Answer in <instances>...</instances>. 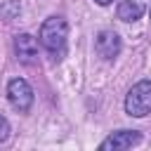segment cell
Segmentation results:
<instances>
[{
    "label": "cell",
    "mask_w": 151,
    "mask_h": 151,
    "mask_svg": "<svg viewBox=\"0 0 151 151\" xmlns=\"http://www.w3.org/2000/svg\"><path fill=\"white\" fill-rule=\"evenodd\" d=\"M66 33H68L66 19L64 17H50L40 26V42H42V47L50 54H54L57 59H61V54L66 50Z\"/></svg>",
    "instance_id": "6da1fadb"
},
{
    "label": "cell",
    "mask_w": 151,
    "mask_h": 151,
    "mask_svg": "<svg viewBox=\"0 0 151 151\" xmlns=\"http://www.w3.org/2000/svg\"><path fill=\"white\" fill-rule=\"evenodd\" d=\"M116 12H118V19H123V21H137L144 14V7L137 0H120Z\"/></svg>",
    "instance_id": "52a82bcc"
},
{
    "label": "cell",
    "mask_w": 151,
    "mask_h": 151,
    "mask_svg": "<svg viewBox=\"0 0 151 151\" xmlns=\"http://www.w3.org/2000/svg\"><path fill=\"white\" fill-rule=\"evenodd\" d=\"M14 47H17V57H19L24 64H33V61L38 59V42H35L33 35H28V33L17 35Z\"/></svg>",
    "instance_id": "8992f818"
},
{
    "label": "cell",
    "mask_w": 151,
    "mask_h": 151,
    "mask_svg": "<svg viewBox=\"0 0 151 151\" xmlns=\"http://www.w3.org/2000/svg\"><path fill=\"white\" fill-rule=\"evenodd\" d=\"M97 5H109V2H113V0H94Z\"/></svg>",
    "instance_id": "9c48e42d"
},
{
    "label": "cell",
    "mask_w": 151,
    "mask_h": 151,
    "mask_svg": "<svg viewBox=\"0 0 151 151\" xmlns=\"http://www.w3.org/2000/svg\"><path fill=\"white\" fill-rule=\"evenodd\" d=\"M139 139H142V134H139L137 130H118V132L109 134V137L101 142V149H113V151H118V149H130V146H134Z\"/></svg>",
    "instance_id": "5b68a950"
},
{
    "label": "cell",
    "mask_w": 151,
    "mask_h": 151,
    "mask_svg": "<svg viewBox=\"0 0 151 151\" xmlns=\"http://www.w3.org/2000/svg\"><path fill=\"white\" fill-rule=\"evenodd\" d=\"M7 137H9V123L5 116H0V142H5Z\"/></svg>",
    "instance_id": "ba28073f"
},
{
    "label": "cell",
    "mask_w": 151,
    "mask_h": 151,
    "mask_svg": "<svg viewBox=\"0 0 151 151\" xmlns=\"http://www.w3.org/2000/svg\"><path fill=\"white\" fill-rule=\"evenodd\" d=\"M7 99H9V104L17 109V111H28L31 109V104H33V90H31V85L24 80V78H14V80H9V85H7Z\"/></svg>",
    "instance_id": "3957f363"
},
{
    "label": "cell",
    "mask_w": 151,
    "mask_h": 151,
    "mask_svg": "<svg viewBox=\"0 0 151 151\" xmlns=\"http://www.w3.org/2000/svg\"><path fill=\"white\" fill-rule=\"evenodd\" d=\"M125 111L134 118H144L146 113H151V80H142L127 92Z\"/></svg>",
    "instance_id": "7a4b0ae2"
},
{
    "label": "cell",
    "mask_w": 151,
    "mask_h": 151,
    "mask_svg": "<svg viewBox=\"0 0 151 151\" xmlns=\"http://www.w3.org/2000/svg\"><path fill=\"white\" fill-rule=\"evenodd\" d=\"M94 50H97V54L104 57V59L118 57V52H120V38H118V33H113V31H101V33L97 35V40H94Z\"/></svg>",
    "instance_id": "277c9868"
}]
</instances>
